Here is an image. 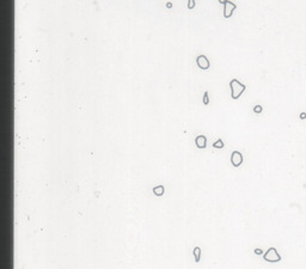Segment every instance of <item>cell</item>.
<instances>
[{"mask_svg": "<svg viewBox=\"0 0 306 269\" xmlns=\"http://www.w3.org/2000/svg\"><path fill=\"white\" fill-rule=\"evenodd\" d=\"M153 193H154V195H157V196H162V195L164 194V187H163V185H157V187H154V188H153Z\"/></svg>", "mask_w": 306, "mask_h": 269, "instance_id": "cell-7", "label": "cell"}, {"mask_svg": "<svg viewBox=\"0 0 306 269\" xmlns=\"http://www.w3.org/2000/svg\"><path fill=\"white\" fill-rule=\"evenodd\" d=\"M237 9L236 4H233L231 1H226L224 4V17L225 18H230L233 13V11Z\"/></svg>", "mask_w": 306, "mask_h": 269, "instance_id": "cell-3", "label": "cell"}, {"mask_svg": "<svg viewBox=\"0 0 306 269\" xmlns=\"http://www.w3.org/2000/svg\"><path fill=\"white\" fill-rule=\"evenodd\" d=\"M254 252H255L256 255H261V254H262L263 251H262L261 249H255V250H254Z\"/></svg>", "mask_w": 306, "mask_h": 269, "instance_id": "cell-13", "label": "cell"}, {"mask_svg": "<svg viewBox=\"0 0 306 269\" xmlns=\"http://www.w3.org/2000/svg\"><path fill=\"white\" fill-rule=\"evenodd\" d=\"M300 118H301V120H304V118H306V114H305V112H303V114H300Z\"/></svg>", "mask_w": 306, "mask_h": 269, "instance_id": "cell-14", "label": "cell"}, {"mask_svg": "<svg viewBox=\"0 0 306 269\" xmlns=\"http://www.w3.org/2000/svg\"><path fill=\"white\" fill-rule=\"evenodd\" d=\"M231 163L232 165L234 166V168H238L242 165V163H243V156H242V153L238 151H233L231 154Z\"/></svg>", "mask_w": 306, "mask_h": 269, "instance_id": "cell-4", "label": "cell"}, {"mask_svg": "<svg viewBox=\"0 0 306 269\" xmlns=\"http://www.w3.org/2000/svg\"><path fill=\"white\" fill-rule=\"evenodd\" d=\"M208 103H209V99H208V92L206 91V92H205V95H203V104H205V105H207Z\"/></svg>", "mask_w": 306, "mask_h": 269, "instance_id": "cell-11", "label": "cell"}, {"mask_svg": "<svg viewBox=\"0 0 306 269\" xmlns=\"http://www.w3.org/2000/svg\"><path fill=\"white\" fill-rule=\"evenodd\" d=\"M213 147H215V148H223L224 147V143H223V140H218V141H215L214 143H213Z\"/></svg>", "mask_w": 306, "mask_h": 269, "instance_id": "cell-9", "label": "cell"}, {"mask_svg": "<svg viewBox=\"0 0 306 269\" xmlns=\"http://www.w3.org/2000/svg\"><path fill=\"white\" fill-rule=\"evenodd\" d=\"M254 111H255L256 114H259V112H262V107H261V105H256V107L254 108Z\"/></svg>", "mask_w": 306, "mask_h": 269, "instance_id": "cell-12", "label": "cell"}, {"mask_svg": "<svg viewBox=\"0 0 306 269\" xmlns=\"http://www.w3.org/2000/svg\"><path fill=\"white\" fill-rule=\"evenodd\" d=\"M194 7H195V0H189L188 1V9L193 10Z\"/></svg>", "mask_w": 306, "mask_h": 269, "instance_id": "cell-10", "label": "cell"}, {"mask_svg": "<svg viewBox=\"0 0 306 269\" xmlns=\"http://www.w3.org/2000/svg\"><path fill=\"white\" fill-rule=\"evenodd\" d=\"M195 143H196V146L199 148H206L207 146V139L205 135H199L196 139H195Z\"/></svg>", "mask_w": 306, "mask_h": 269, "instance_id": "cell-6", "label": "cell"}, {"mask_svg": "<svg viewBox=\"0 0 306 269\" xmlns=\"http://www.w3.org/2000/svg\"><path fill=\"white\" fill-rule=\"evenodd\" d=\"M194 255H195V262H199L200 261V248L196 246L194 249Z\"/></svg>", "mask_w": 306, "mask_h": 269, "instance_id": "cell-8", "label": "cell"}, {"mask_svg": "<svg viewBox=\"0 0 306 269\" xmlns=\"http://www.w3.org/2000/svg\"><path fill=\"white\" fill-rule=\"evenodd\" d=\"M196 64L201 69H208L209 68V60L206 55H199L196 59Z\"/></svg>", "mask_w": 306, "mask_h": 269, "instance_id": "cell-5", "label": "cell"}, {"mask_svg": "<svg viewBox=\"0 0 306 269\" xmlns=\"http://www.w3.org/2000/svg\"><path fill=\"white\" fill-rule=\"evenodd\" d=\"M226 1H228V0H219V2H220V4H225Z\"/></svg>", "mask_w": 306, "mask_h": 269, "instance_id": "cell-15", "label": "cell"}, {"mask_svg": "<svg viewBox=\"0 0 306 269\" xmlns=\"http://www.w3.org/2000/svg\"><path fill=\"white\" fill-rule=\"evenodd\" d=\"M263 258L267 262H270V263H275V262H280L281 261V256L280 254L277 252V250L275 248H269L267 252L263 255Z\"/></svg>", "mask_w": 306, "mask_h": 269, "instance_id": "cell-2", "label": "cell"}, {"mask_svg": "<svg viewBox=\"0 0 306 269\" xmlns=\"http://www.w3.org/2000/svg\"><path fill=\"white\" fill-rule=\"evenodd\" d=\"M230 89H231V97L232 99H238L242 93L245 91V85L242 84L239 80L237 79H232L230 82Z\"/></svg>", "mask_w": 306, "mask_h": 269, "instance_id": "cell-1", "label": "cell"}]
</instances>
